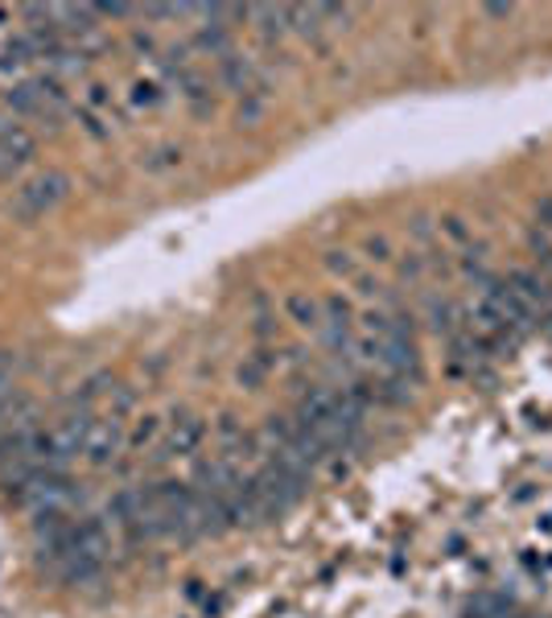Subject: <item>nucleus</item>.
<instances>
[{
  "label": "nucleus",
  "mask_w": 552,
  "mask_h": 618,
  "mask_svg": "<svg viewBox=\"0 0 552 618\" xmlns=\"http://www.w3.org/2000/svg\"><path fill=\"white\" fill-rule=\"evenodd\" d=\"M70 194V178L62 170H46L30 178L25 186L9 198V215L18 219V224H37V219H46L54 206H62Z\"/></svg>",
  "instance_id": "f257e3e1"
},
{
  "label": "nucleus",
  "mask_w": 552,
  "mask_h": 618,
  "mask_svg": "<svg viewBox=\"0 0 552 618\" xmlns=\"http://www.w3.org/2000/svg\"><path fill=\"white\" fill-rule=\"evenodd\" d=\"M4 103H9L13 112H21V116H42V121H58L70 107L67 91H62L58 79H30V83H18L4 95Z\"/></svg>",
  "instance_id": "f03ea898"
},
{
  "label": "nucleus",
  "mask_w": 552,
  "mask_h": 618,
  "mask_svg": "<svg viewBox=\"0 0 552 618\" xmlns=\"http://www.w3.org/2000/svg\"><path fill=\"white\" fill-rule=\"evenodd\" d=\"M318 334L326 339L330 351H346V346L355 343V309H350V301H346L343 293L322 297V330Z\"/></svg>",
  "instance_id": "7ed1b4c3"
},
{
  "label": "nucleus",
  "mask_w": 552,
  "mask_h": 618,
  "mask_svg": "<svg viewBox=\"0 0 552 618\" xmlns=\"http://www.w3.org/2000/svg\"><path fill=\"white\" fill-rule=\"evenodd\" d=\"M124 446V416H95V425L87 433V446H83V458L91 466H112V458L120 454Z\"/></svg>",
  "instance_id": "20e7f679"
},
{
  "label": "nucleus",
  "mask_w": 552,
  "mask_h": 618,
  "mask_svg": "<svg viewBox=\"0 0 552 618\" xmlns=\"http://www.w3.org/2000/svg\"><path fill=\"white\" fill-rule=\"evenodd\" d=\"M34 157H37V140L30 128L13 124L9 133H0V182L13 178V173H21Z\"/></svg>",
  "instance_id": "39448f33"
},
{
  "label": "nucleus",
  "mask_w": 552,
  "mask_h": 618,
  "mask_svg": "<svg viewBox=\"0 0 552 618\" xmlns=\"http://www.w3.org/2000/svg\"><path fill=\"white\" fill-rule=\"evenodd\" d=\"M203 437H207V425L191 416V412H182L177 421L170 425V437H165V454L161 458H186L194 449L203 446Z\"/></svg>",
  "instance_id": "423d86ee"
},
{
  "label": "nucleus",
  "mask_w": 552,
  "mask_h": 618,
  "mask_svg": "<svg viewBox=\"0 0 552 618\" xmlns=\"http://www.w3.org/2000/svg\"><path fill=\"white\" fill-rule=\"evenodd\" d=\"M285 309H289V318H294L297 327L322 330V301L310 297V293H289V297H285Z\"/></svg>",
  "instance_id": "0eeeda50"
},
{
  "label": "nucleus",
  "mask_w": 552,
  "mask_h": 618,
  "mask_svg": "<svg viewBox=\"0 0 552 618\" xmlns=\"http://www.w3.org/2000/svg\"><path fill=\"white\" fill-rule=\"evenodd\" d=\"M37 54H34V42L25 34H18L13 42H4V50H0V70H21L30 67Z\"/></svg>",
  "instance_id": "6e6552de"
},
{
  "label": "nucleus",
  "mask_w": 552,
  "mask_h": 618,
  "mask_svg": "<svg viewBox=\"0 0 552 618\" xmlns=\"http://www.w3.org/2000/svg\"><path fill=\"white\" fill-rule=\"evenodd\" d=\"M182 165V149L177 145H157L149 153L140 157V170L145 173H165V170H177Z\"/></svg>",
  "instance_id": "1a4fd4ad"
},
{
  "label": "nucleus",
  "mask_w": 552,
  "mask_h": 618,
  "mask_svg": "<svg viewBox=\"0 0 552 618\" xmlns=\"http://www.w3.org/2000/svg\"><path fill=\"white\" fill-rule=\"evenodd\" d=\"M128 103H133V107H145V112H153V107L165 103V87L153 83V79H137L133 91H128Z\"/></svg>",
  "instance_id": "9d476101"
},
{
  "label": "nucleus",
  "mask_w": 552,
  "mask_h": 618,
  "mask_svg": "<svg viewBox=\"0 0 552 618\" xmlns=\"http://www.w3.org/2000/svg\"><path fill=\"white\" fill-rule=\"evenodd\" d=\"M273 371V359H268V351H260V355H252V359L240 367V384L243 388H256L260 379Z\"/></svg>",
  "instance_id": "9b49d317"
},
{
  "label": "nucleus",
  "mask_w": 552,
  "mask_h": 618,
  "mask_svg": "<svg viewBox=\"0 0 552 618\" xmlns=\"http://www.w3.org/2000/svg\"><path fill=\"white\" fill-rule=\"evenodd\" d=\"M157 430H161V421H157V416H145V421L137 425V433H133V449L149 446V442L157 437Z\"/></svg>",
  "instance_id": "f8f14e48"
},
{
  "label": "nucleus",
  "mask_w": 552,
  "mask_h": 618,
  "mask_svg": "<svg viewBox=\"0 0 552 618\" xmlns=\"http://www.w3.org/2000/svg\"><path fill=\"white\" fill-rule=\"evenodd\" d=\"M79 121H83V128H87V133H91V137H104V133H107L104 124L95 121V116H91V112H79Z\"/></svg>",
  "instance_id": "ddd939ff"
},
{
  "label": "nucleus",
  "mask_w": 552,
  "mask_h": 618,
  "mask_svg": "<svg viewBox=\"0 0 552 618\" xmlns=\"http://www.w3.org/2000/svg\"><path fill=\"white\" fill-rule=\"evenodd\" d=\"M367 252H371V260H392L388 256V240H383V236H376V240L367 243Z\"/></svg>",
  "instance_id": "4468645a"
},
{
  "label": "nucleus",
  "mask_w": 552,
  "mask_h": 618,
  "mask_svg": "<svg viewBox=\"0 0 552 618\" xmlns=\"http://www.w3.org/2000/svg\"><path fill=\"white\" fill-rule=\"evenodd\" d=\"M87 100L95 103V107H104V103H107V87H104V83H95L91 91H87Z\"/></svg>",
  "instance_id": "2eb2a0df"
},
{
  "label": "nucleus",
  "mask_w": 552,
  "mask_h": 618,
  "mask_svg": "<svg viewBox=\"0 0 552 618\" xmlns=\"http://www.w3.org/2000/svg\"><path fill=\"white\" fill-rule=\"evenodd\" d=\"M9 128H13V124L4 121V116H0V133H9Z\"/></svg>",
  "instance_id": "dca6fc26"
}]
</instances>
